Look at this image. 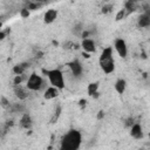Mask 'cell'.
<instances>
[{"label": "cell", "mask_w": 150, "mask_h": 150, "mask_svg": "<svg viewBox=\"0 0 150 150\" xmlns=\"http://www.w3.org/2000/svg\"><path fill=\"white\" fill-rule=\"evenodd\" d=\"M82 142V135L76 129H70L62 138L60 150H79Z\"/></svg>", "instance_id": "cell-1"}, {"label": "cell", "mask_w": 150, "mask_h": 150, "mask_svg": "<svg viewBox=\"0 0 150 150\" xmlns=\"http://www.w3.org/2000/svg\"><path fill=\"white\" fill-rule=\"evenodd\" d=\"M100 66L105 74H111L115 70V61L112 57V48L105 47L100 55Z\"/></svg>", "instance_id": "cell-2"}, {"label": "cell", "mask_w": 150, "mask_h": 150, "mask_svg": "<svg viewBox=\"0 0 150 150\" xmlns=\"http://www.w3.org/2000/svg\"><path fill=\"white\" fill-rule=\"evenodd\" d=\"M42 71L48 77L52 87H54L59 90L64 88V79H63V74L60 69H49V70L42 69Z\"/></svg>", "instance_id": "cell-3"}, {"label": "cell", "mask_w": 150, "mask_h": 150, "mask_svg": "<svg viewBox=\"0 0 150 150\" xmlns=\"http://www.w3.org/2000/svg\"><path fill=\"white\" fill-rule=\"evenodd\" d=\"M43 86H45L43 79L40 75H38L35 71L29 75V77L27 79V82H26V88L28 90H32V91L41 90L43 88Z\"/></svg>", "instance_id": "cell-4"}, {"label": "cell", "mask_w": 150, "mask_h": 150, "mask_svg": "<svg viewBox=\"0 0 150 150\" xmlns=\"http://www.w3.org/2000/svg\"><path fill=\"white\" fill-rule=\"evenodd\" d=\"M114 48H115V50L117 52V54H118L122 59H124V57L127 56V54H128V48H127V43H125V41H124L123 39H121V38L116 39L115 42H114Z\"/></svg>", "instance_id": "cell-5"}, {"label": "cell", "mask_w": 150, "mask_h": 150, "mask_svg": "<svg viewBox=\"0 0 150 150\" xmlns=\"http://www.w3.org/2000/svg\"><path fill=\"white\" fill-rule=\"evenodd\" d=\"M67 66L69 67V69H70V71L73 73V75L76 76V77H79V76L82 74V71H83L82 64L80 63L79 60H73V61H70L69 63H67Z\"/></svg>", "instance_id": "cell-6"}, {"label": "cell", "mask_w": 150, "mask_h": 150, "mask_svg": "<svg viewBox=\"0 0 150 150\" xmlns=\"http://www.w3.org/2000/svg\"><path fill=\"white\" fill-rule=\"evenodd\" d=\"M13 90H14V94L15 96L19 98V100H26L29 95L28 93V89L26 87H22L21 84L19 86H13Z\"/></svg>", "instance_id": "cell-7"}, {"label": "cell", "mask_w": 150, "mask_h": 150, "mask_svg": "<svg viewBox=\"0 0 150 150\" xmlns=\"http://www.w3.org/2000/svg\"><path fill=\"white\" fill-rule=\"evenodd\" d=\"M81 47L83 49V52L90 54V53H94L96 50V47H95V42L91 40V39H83L81 41Z\"/></svg>", "instance_id": "cell-8"}, {"label": "cell", "mask_w": 150, "mask_h": 150, "mask_svg": "<svg viewBox=\"0 0 150 150\" xmlns=\"http://www.w3.org/2000/svg\"><path fill=\"white\" fill-rule=\"evenodd\" d=\"M130 135L131 137H134L135 139H139L143 137V130L139 123H134L131 125V130H130Z\"/></svg>", "instance_id": "cell-9"}, {"label": "cell", "mask_w": 150, "mask_h": 150, "mask_svg": "<svg viewBox=\"0 0 150 150\" xmlns=\"http://www.w3.org/2000/svg\"><path fill=\"white\" fill-rule=\"evenodd\" d=\"M137 25H138V27H141V28H146V27H149V26H150V15H149L146 12L143 13V14H141V15L138 16Z\"/></svg>", "instance_id": "cell-10"}, {"label": "cell", "mask_w": 150, "mask_h": 150, "mask_svg": "<svg viewBox=\"0 0 150 150\" xmlns=\"http://www.w3.org/2000/svg\"><path fill=\"white\" fill-rule=\"evenodd\" d=\"M56 18H57V11L50 8V9H48V11L45 13V15H43V21H45L46 23H52V22L55 21Z\"/></svg>", "instance_id": "cell-11"}, {"label": "cell", "mask_w": 150, "mask_h": 150, "mask_svg": "<svg viewBox=\"0 0 150 150\" xmlns=\"http://www.w3.org/2000/svg\"><path fill=\"white\" fill-rule=\"evenodd\" d=\"M33 125V121H32V117L29 114H23L21 120H20V127L23 128V129H30Z\"/></svg>", "instance_id": "cell-12"}, {"label": "cell", "mask_w": 150, "mask_h": 150, "mask_svg": "<svg viewBox=\"0 0 150 150\" xmlns=\"http://www.w3.org/2000/svg\"><path fill=\"white\" fill-rule=\"evenodd\" d=\"M59 96V89L54 88V87H48L46 90H45V94H43V97L45 100H53L55 97Z\"/></svg>", "instance_id": "cell-13"}, {"label": "cell", "mask_w": 150, "mask_h": 150, "mask_svg": "<svg viewBox=\"0 0 150 150\" xmlns=\"http://www.w3.org/2000/svg\"><path fill=\"white\" fill-rule=\"evenodd\" d=\"M125 88H127V81L124 79H118L115 82V90L117 91V94L122 95L125 91Z\"/></svg>", "instance_id": "cell-14"}, {"label": "cell", "mask_w": 150, "mask_h": 150, "mask_svg": "<svg viewBox=\"0 0 150 150\" xmlns=\"http://www.w3.org/2000/svg\"><path fill=\"white\" fill-rule=\"evenodd\" d=\"M28 67H29V63H19V64H15L12 70H13V73H14L15 75H23L25 70H26Z\"/></svg>", "instance_id": "cell-15"}, {"label": "cell", "mask_w": 150, "mask_h": 150, "mask_svg": "<svg viewBox=\"0 0 150 150\" xmlns=\"http://www.w3.org/2000/svg\"><path fill=\"white\" fill-rule=\"evenodd\" d=\"M137 8V4L132 0H129V1H125L124 2V9H125V13H131V12H135Z\"/></svg>", "instance_id": "cell-16"}, {"label": "cell", "mask_w": 150, "mask_h": 150, "mask_svg": "<svg viewBox=\"0 0 150 150\" xmlns=\"http://www.w3.org/2000/svg\"><path fill=\"white\" fill-rule=\"evenodd\" d=\"M97 90H98V82H91L88 84L87 93L89 96H93L95 93H97Z\"/></svg>", "instance_id": "cell-17"}, {"label": "cell", "mask_w": 150, "mask_h": 150, "mask_svg": "<svg viewBox=\"0 0 150 150\" xmlns=\"http://www.w3.org/2000/svg\"><path fill=\"white\" fill-rule=\"evenodd\" d=\"M61 111H62L61 105H57L56 109H55V111H54V114H53V116H52V118H50V123L54 124V123L57 122V120H59V117H60V115H61Z\"/></svg>", "instance_id": "cell-18"}, {"label": "cell", "mask_w": 150, "mask_h": 150, "mask_svg": "<svg viewBox=\"0 0 150 150\" xmlns=\"http://www.w3.org/2000/svg\"><path fill=\"white\" fill-rule=\"evenodd\" d=\"M0 105H1L4 109L11 108V103H9V101H8L5 96H1V97H0Z\"/></svg>", "instance_id": "cell-19"}, {"label": "cell", "mask_w": 150, "mask_h": 150, "mask_svg": "<svg viewBox=\"0 0 150 150\" xmlns=\"http://www.w3.org/2000/svg\"><path fill=\"white\" fill-rule=\"evenodd\" d=\"M42 6V4H38V2H28L27 4V9L30 12V11H34V9H38V8H40Z\"/></svg>", "instance_id": "cell-20"}, {"label": "cell", "mask_w": 150, "mask_h": 150, "mask_svg": "<svg viewBox=\"0 0 150 150\" xmlns=\"http://www.w3.org/2000/svg\"><path fill=\"white\" fill-rule=\"evenodd\" d=\"M83 32V28H82V25L81 23H77L76 26H74V29H73V33L77 36H81V33Z\"/></svg>", "instance_id": "cell-21"}, {"label": "cell", "mask_w": 150, "mask_h": 150, "mask_svg": "<svg viewBox=\"0 0 150 150\" xmlns=\"http://www.w3.org/2000/svg\"><path fill=\"white\" fill-rule=\"evenodd\" d=\"M127 15V13H125V9L123 8V9H120L118 12H117V14H116V16H115V20L116 21H120V20H122L124 16Z\"/></svg>", "instance_id": "cell-22"}, {"label": "cell", "mask_w": 150, "mask_h": 150, "mask_svg": "<svg viewBox=\"0 0 150 150\" xmlns=\"http://www.w3.org/2000/svg\"><path fill=\"white\" fill-rule=\"evenodd\" d=\"M22 81H23V75H15V77L13 80V84L14 86H19V84L22 83Z\"/></svg>", "instance_id": "cell-23"}, {"label": "cell", "mask_w": 150, "mask_h": 150, "mask_svg": "<svg viewBox=\"0 0 150 150\" xmlns=\"http://www.w3.org/2000/svg\"><path fill=\"white\" fill-rule=\"evenodd\" d=\"M29 14H30V12H29L26 7H23V8H21V9H20V15H21V18H22V19L28 18V16H29Z\"/></svg>", "instance_id": "cell-24"}, {"label": "cell", "mask_w": 150, "mask_h": 150, "mask_svg": "<svg viewBox=\"0 0 150 150\" xmlns=\"http://www.w3.org/2000/svg\"><path fill=\"white\" fill-rule=\"evenodd\" d=\"M112 8H114V6L112 5H105V6H103L102 7V13L103 14H107V13H109V12H111L112 11Z\"/></svg>", "instance_id": "cell-25"}, {"label": "cell", "mask_w": 150, "mask_h": 150, "mask_svg": "<svg viewBox=\"0 0 150 150\" xmlns=\"http://www.w3.org/2000/svg\"><path fill=\"white\" fill-rule=\"evenodd\" d=\"M103 117H104V111L103 110H100L97 112V120H102Z\"/></svg>", "instance_id": "cell-26"}, {"label": "cell", "mask_w": 150, "mask_h": 150, "mask_svg": "<svg viewBox=\"0 0 150 150\" xmlns=\"http://www.w3.org/2000/svg\"><path fill=\"white\" fill-rule=\"evenodd\" d=\"M132 124H134V120H132V117L128 118V120H127V123H125V125H127V127H131Z\"/></svg>", "instance_id": "cell-27"}, {"label": "cell", "mask_w": 150, "mask_h": 150, "mask_svg": "<svg viewBox=\"0 0 150 150\" xmlns=\"http://www.w3.org/2000/svg\"><path fill=\"white\" fill-rule=\"evenodd\" d=\"M86 103H87V101H86V100H83V98H82V100H80V102H79V104H80L81 107H86Z\"/></svg>", "instance_id": "cell-28"}, {"label": "cell", "mask_w": 150, "mask_h": 150, "mask_svg": "<svg viewBox=\"0 0 150 150\" xmlns=\"http://www.w3.org/2000/svg\"><path fill=\"white\" fill-rule=\"evenodd\" d=\"M6 36V32H0V40H4Z\"/></svg>", "instance_id": "cell-29"}, {"label": "cell", "mask_w": 150, "mask_h": 150, "mask_svg": "<svg viewBox=\"0 0 150 150\" xmlns=\"http://www.w3.org/2000/svg\"><path fill=\"white\" fill-rule=\"evenodd\" d=\"M82 56H83L84 59H89V57H90V55H89L88 53H86V52H83V53H82Z\"/></svg>", "instance_id": "cell-30"}, {"label": "cell", "mask_w": 150, "mask_h": 150, "mask_svg": "<svg viewBox=\"0 0 150 150\" xmlns=\"http://www.w3.org/2000/svg\"><path fill=\"white\" fill-rule=\"evenodd\" d=\"M98 96H100V94H98V91H97V93H95V94L93 95V97H94V98H97Z\"/></svg>", "instance_id": "cell-31"}, {"label": "cell", "mask_w": 150, "mask_h": 150, "mask_svg": "<svg viewBox=\"0 0 150 150\" xmlns=\"http://www.w3.org/2000/svg\"><path fill=\"white\" fill-rule=\"evenodd\" d=\"M1 135H2V130H1V128H0V137H1Z\"/></svg>", "instance_id": "cell-32"}, {"label": "cell", "mask_w": 150, "mask_h": 150, "mask_svg": "<svg viewBox=\"0 0 150 150\" xmlns=\"http://www.w3.org/2000/svg\"><path fill=\"white\" fill-rule=\"evenodd\" d=\"M139 150H143V149H139Z\"/></svg>", "instance_id": "cell-33"}]
</instances>
